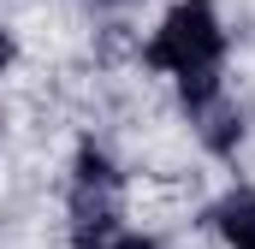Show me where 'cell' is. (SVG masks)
<instances>
[{
	"label": "cell",
	"mask_w": 255,
	"mask_h": 249,
	"mask_svg": "<svg viewBox=\"0 0 255 249\" xmlns=\"http://www.w3.org/2000/svg\"><path fill=\"white\" fill-rule=\"evenodd\" d=\"M226 18L214 0H172L166 18L154 24V36L142 42V65H154L160 77H172L178 107L202 124L220 101H226Z\"/></svg>",
	"instance_id": "6da1fadb"
},
{
	"label": "cell",
	"mask_w": 255,
	"mask_h": 249,
	"mask_svg": "<svg viewBox=\"0 0 255 249\" xmlns=\"http://www.w3.org/2000/svg\"><path fill=\"white\" fill-rule=\"evenodd\" d=\"M119 160L101 148V142H77V160H71V249H107L125 208H119Z\"/></svg>",
	"instance_id": "7a4b0ae2"
},
{
	"label": "cell",
	"mask_w": 255,
	"mask_h": 249,
	"mask_svg": "<svg viewBox=\"0 0 255 249\" xmlns=\"http://www.w3.org/2000/svg\"><path fill=\"white\" fill-rule=\"evenodd\" d=\"M208 226L220 232L226 249H255V190H226L214 208H208Z\"/></svg>",
	"instance_id": "3957f363"
},
{
	"label": "cell",
	"mask_w": 255,
	"mask_h": 249,
	"mask_svg": "<svg viewBox=\"0 0 255 249\" xmlns=\"http://www.w3.org/2000/svg\"><path fill=\"white\" fill-rule=\"evenodd\" d=\"M107 249H166V244H160V238H148V232H125V226H119Z\"/></svg>",
	"instance_id": "277c9868"
},
{
	"label": "cell",
	"mask_w": 255,
	"mask_h": 249,
	"mask_svg": "<svg viewBox=\"0 0 255 249\" xmlns=\"http://www.w3.org/2000/svg\"><path fill=\"white\" fill-rule=\"evenodd\" d=\"M12 60H18V42H12V30H6V24H0V77H6V71H12Z\"/></svg>",
	"instance_id": "5b68a950"
},
{
	"label": "cell",
	"mask_w": 255,
	"mask_h": 249,
	"mask_svg": "<svg viewBox=\"0 0 255 249\" xmlns=\"http://www.w3.org/2000/svg\"><path fill=\"white\" fill-rule=\"evenodd\" d=\"M95 6H130V0H95Z\"/></svg>",
	"instance_id": "8992f818"
},
{
	"label": "cell",
	"mask_w": 255,
	"mask_h": 249,
	"mask_svg": "<svg viewBox=\"0 0 255 249\" xmlns=\"http://www.w3.org/2000/svg\"><path fill=\"white\" fill-rule=\"evenodd\" d=\"M0 130H6V113H0Z\"/></svg>",
	"instance_id": "52a82bcc"
}]
</instances>
